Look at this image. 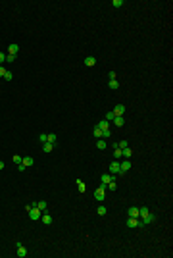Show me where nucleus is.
Wrapping results in <instances>:
<instances>
[{"label":"nucleus","mask_w":173,"mask_h":258,"mask_svg":"<svg viewBox=\"0 0 173 258\" xmlns=\"http://www.w3.org/2000/svg\"><path fill=\"white\" fill-rule=\"evenodd\" d=\"M106 187H108L110 191H115V189H117V183H115V179H112V181L108 183V185H106Z\"/></svg>","instance_id":"25"},{"label":"nucleus","mask_w":173,"mask_h":258,"mask_svg":"<svg viewBox=\"0 0 173 258\" xmlns=\"http://www.w3.org/2000/svg\"><path fill=\"white\" fill-rule=\"evenodd\" d=\"M77 189H79V193H85V191H87V185H85V181L77 179Z\"/></svg>","instance_id":"19"},{"label":"nucleus","mask_w":173,"mask_h":258,"mask_svg":"<svg viewBox=\"0 0 173 258\" xmlns=\"http://www.w3.org/2000/svg\"><path fill=\"white\" fill-rule=\"evenodd\" d=\"M117 175H112V174H104V175H100V181H102V185H108L112 179H115Z\"/></svg>","instance_id":"4"},{"label":"nucleus","mask_w":173,"mask_h":258,"mask_svg":"<svg viewBox=\"0 0 173 258\" xmlns=\"http://www.w3.org/2000/svg\"><path fill=\"white\" fill-rule=\"evenodd\" d=\"M112 4H114V8H121L123 6V0H114Z\"/></svg>","instance_id":"32"},{"label":"nucleus","mask_w":173,"mask_h":258,"mask_svg":"<svg viewBox=\"0 0 173 258\" xmlns=\"http://www.w3.org/2000/svg\"><path fill=\"white\" fill-rule=\"evenodd\" d=\"M37 208L40 210V212H48V204H46V200H40V202H37Z\"/></svg>","instance_id":"14"},{"label":"nucleus","mask_w":173,"mask_h":258,"mask_svg":"<svg viewBox=\"0 0 173 258\" xmlns=\"http://www.w3.org/2000/svg\"><path fill=\"white\" fill-rule=\"evenodd\" d=\"M6 56H8V54H4V52H0V66H2L4 62H6Z\"/></svg>","instance_id":"34"},{"label":"nucleus","mask_w":173,"mask_h":258,"mask_svg":"<svg viewBox=\"0 0 173 258\" xmlns=\"http://www.w3.org/2000/svg\"><path fill=\"white\" fill-rule=\"evenodd\" d=\"M13 60H15V56H12V54H8V56H6V62H8V64H12Z\"/></svg>","instance_id":"35"},{"label":"nucleus","mask_w":173,"mask_h":258,"mask_svg":"<svg viewBox=\"0 0 173 258\" xmlns=\"http://www.w3.org/2000/svg\"><path fill=\"white\" fill-rule=\"evenodd\" d=\"M52 149H54V145H52V143H44V145H42V150H44L46 154L52 152Z\"/></svg>","instance_id":"20"},{"label":"nucleus","mask_w":173,"mask_h":258,"mask_svg":"<svg viewBox=\"0 0 173 258\" xmlns=\"http://www.w3.org/2000/svg\"><path fill=\"white\" fill-rule=\"evenodd\" d=\"M92 135H94V139H102V129L96 125V127L92 129Z\"/></svg>","instance_id":"18"},{"label":"nucleus","mask_w":173,"mask_h":258,"mask_svg":"<svg viewBox=\"0 0 173 258\" xmlns=\"http://www.w3.org/2000/svg\"><path fill=\"white\" fill-rule=\"evenodd\" d=\"M4 79H6V81H12V79H13L12 71H8V70H6V73H4Z\"/></svg>","instance_id":"30"},{"label":"nucleus","mask_w":173,"mask_h":258,"mask_svg":"<svg viewBox=\"0 0 173 258\" xmlns=\"http://www.w3.org/2000/svg\"><path fill=\"white\" fill-rule=\"evenodd\" d=\"M129 218H139V208H137V206L129 208Z\"/></svg>","instance_id":"17"},{"label":"nucleus","mask_w":173,"mask_h":258,"mask_svg":"<svg viewBox=\"0 0 173 258\" xmlns=\"http://www.w3.org/2000/svg\"><path fill=\"white\" fill-rule=\"evenodd\" d=\"M27 212H29V218H31V220H35V222H37V220H40V216H42V212H40V210H38L37 206H35V208H29Z\"/></svg>","instance_id":"3"},{"label":"nucleus","mask_w":173,"mask_h":258,"mask_svg":"<svg viewBox=\"0 0 173 258\" xmlns=\"http://www.w3.org/2000/svg\"><path fill=\"white\" fill-rule=\"evenodd\" d=\"M125 147H129V143H127V141H119V143H115V149H125Z\"/></svg>","instance_id":"26"},{"label":"nucleus","mask_w":173,"mask_h":258,"mask_svg":"<svg viewBox=\"0 0 173 258\" xmlns=\"http://www.w3.org/2000/svg\"><path fill=\"white\" fill-rule=\"evenodd\" d=\"M121 156H123V158H127V160H129V158L133 156V150L129 149V147H125V149H121Z\"/></svg>","instance_id":"13"},{"label":"nucleus","mask_w":173,"mask_h":258,"mask_svg":"<svg viewBox=\"0 0 173 258\" xmlns=\"http://www.w3.org/2000/svg\"><path fill=\"white\" fill-rule=\"evenodd\" d=\"M114 118H115L114 112H108V114H106V122H114Z\"/></svg>","instance_id":"28"},{"label":"nucleus","mask_w":173,"mask_h":258,"mask_svg":"<svg viewBox=\"0 0 173 258\" xmlns=\"http://www.w3.org/2000/svg\"><path fill=\"white\" fill-rule=\"evenodd\" d=\"M33 162H35V160H33L31 156H25V158H21V164H23L25 168H31V166H33Z\"/></svg>","instance_id":"11"},{"label":"nucleus","mask_w":173,"mask_h":258,"mask_svg":"<svg viewBox=\"0 0 173 258\" xmlns=\"http://www.w3.org/2000/svg\"><path fill=\"white\" fill-rule=\"evenodd\" d=\"M4 73H6V68H2V66H0V77H4Z\"/></svg>","instance_id":"37"},{"label":"nucleus","mask_w":173,"mask_h":258,"mask_svg":"<svg viewBox=\"0 0 173 258\" xmlns=\"http://www.w3.org/2000/svg\"><path fill=\"white\" fill-rule=\"evenodd\" d=\"M100 129H110V122H106V120H102V122H98L96 123Z\"/></svg>","instance_id":"22"},{"label":"nucleus","mask_w":173,"mask_h":258,"mask_svg":"<svg viewBox=\"0 0 173 258\" xmlns=\"http://www.w3.org/2000/svg\"><path fill=\"white\" fill-rule=\"evenodd\" d=\"M123 123H125L123 116H115L114 118V125H115V127H123Z\"/></svg>","instance_id":"12"},{"label":"nucleus","mask_w":173,"mask_h":258,"mask_svg":"<svg viewBox=\"0 0 173 258\" xmlns=\"http://www.w3.org/2000/svg\"><path fill=\"white\" fill-rule=\"evenodd\" d=\"M94 64H96V58H94V56H87V58H85V66H89V68H92Z\"/></svg>","instance_id":"15"},{"label":"nucleus","mask_w":173,"mask_h":258,"mask_svg":"<svg viewBox=\"0 0 173 258\" xmlns=\"http://www.w3.org/2000/svg\"><path fill=\"white\" fill-rule=\"evenodd\" d=\"M142 222H144V226H146V224H152V222H156V216H154L152 212H148L146 216H144V218H141Z\"/></svg>","instance_id":"8"},{"label":"nucleus","mask_w":173,"mask_h":258,"mask_svg":"<svg viewBox=\"0 0 173 258\" xmlns=\"http://www.w3.org/2000/svg\"><path fill=\"white\" fill-rule=\"evenodd\" d=\"M8 52H10L12 56H18V52H19V46L15 45V43H12V45L8 46Z\"/></svg>","instance_id":"10"},{"label":"nucleus","mask_w":173,"mask_h":258,"mask_svg":"<svg viewBox=\"0 0 173 258\" xmlns=\"http://www.w3.org/2000/svg\"><path fill=\"white\" fill-rule=\"evenodd\" d=\"M46 143H52V145H56V143H58V137L54 135V133H50V135H48V141H46Z\"/></svg>","instance_id":"27"},{"label":"nucleus","mask_w":173,"mask_h":258,"mask_svg":"<svg viewBox=\"0 0 173 258\" xmlns=\"http://www.w3.org/2000/svg\"><path fill=\"white\" fill-rule=\"evenodd\" d=\"M112 137V129H102V139H110Z\"/></svg>","instance_id":"24"},{"label":"nucleus","mask_w":173,"mask_h":258,"mask_svg":"<svg viewBox=\"0 0 173 258\" xmlns=\"http://www.w3.org/2000/svg\"><path fill=\"white\" fill-rule=\"evenodd\" d=\"M112 112H114L115 116H123V114H125V106H123V104H115V108L112 110Z\"/></svg>","instance_id":"7"},{"label":"nucleus","mask_w":173,"mask_h":258,"mask_svg":"<svg viewBox=\"0 0 173 258\" xmlns=\"http://www.w3.org/2000/svg\"><path fill=\"white\" fill-rule=\"evenodd\" d=\"M38 141H40V143H46V141H48V135H46V133H42V135H38Z\"/></svg>","instance_id":"33"},{"label":"nucleus","mask_w":173,"mask_h":258,"mask_svg":"<svg viewBox=\"0 0 173 258\" xmlns=\"http://www.w3.org/2000/svg\"><path fill=\"white\" fill-rule=\"evenodd\" d=\"M108 87H110V89H117V87H119V83H117V79H110V81H108Z\"/></svg>","instance_id":"21"},{"label":"nucleus","mask_w":173,"mask_h":258,"mask_svg":"<svg viewBox=\"0 0 173 258\" xmlns=\"http://www.w3.org/2000/svg\"><path fill=\"white\" fill-rule=\"evenodd\" d=\"M40 222H42V224H46V226H50L54 220H52V216H50L48 212H42V216H40Z\"/></svg>","instance_id":"6"},{"label":"nucleus","mask_w":173,"mask_h":258,"mask_svg":"<svg viewBox=\"0 0 173 258\" xmlns=\"http://www.w3.org/2000/svg\"><path fill=\"white\" fill-rule=\"evenodd\" d=\"M110 174L119 175V162H112V164H110Z\"/></svg>","instance_id":"5"},{"label":"nucleus","mask_w":173,"mask_h":258,"mask_svg":"<svg viewBox=\"0 0 173 258\" xmlns=\"http://www.w3.org/2000/svg\"><path fill=\"white\" fill-rule=\"evenodd\" d=\"M129 170H131V160L125 158L123 162H119V175H123L125 172H129Z\"/></svg>","instance_id":"2"},{"label":"nucleus","mask_w":173,"mask_h":258,"mask_svg":"<svg viewBox=\"0 0 173 258\" xmlns=\"http://www.w3.org/2000/svg\"><path fill=\"white\" fill-rule=\"evenodd\" d=\"M98 214H100V216H106V214H108L106 206H98Z\"/></svg>","instance_id":"31"},{"label":"nucleus","mask_w":173,"mask_h":258,"mask_svg":"<svg viewBox=\"0 0 173 258\" xmlns=\"http://www.w3.org/2000/svg\"><path fill=\"white\" fill-rule=\"evenodd\" d=\"M12 160H13V164L18 166V164H21V156H19V154H13V158H12Z\"/></svg>","instance_id":"29"},{"label":"nucleus","mask_w":173,"mask_h":258,"mask_svg":"<svg viewBox=\"0 0 173 258\" xmlns=\"http://www.w3.org/2000/svg\"><path fill=\"white\" fill-rule=\"evenodd\" d=\"M18 170H19V172H25L27 168H25V166H23V164H18Z\"/></svg>","instance_id":"36"},{"label":"nucleus","mask_w":173,"mask_h":258,"mask_svg":"<svg viewBox=\"0 0 173 258\" xmlns=\"http://www.w3.org/2000/svg\"><path fill=\"white\" fill-rule=\"evenodd\" d=\"M94 199L98 200V202H102V200L106 199V185H102V183H100V187L94 191Z\"/></svg>","instance_id":"1"},{"label":"nucleus","mask_w":173,"mask_h":258,"mask_svg":"<svg viewBox=\"0 0 173 258\" xmlns=\"http://www.w3.org/2000/svg\"><path fill=\"white\" fill-rule=\"evenodd\" d=\"M0 170H4V162L0 160Z\"/></svg>","instance_id":"38"},{"label":"nucleus","mask_w":173,"mask_h":258,"mask_svg":"<svg viewBox=\"0 0 173 258\" xmlns=\"http://www.w3.org/2000/svg\"><path fill=\"white\" fill-rule=\"evenodd\" d=\"M114 158L115 160H121L123 156H121V149H114Z\"/></svg>","instance_id":"23"},{"label":"nucleus","mask_w":173,"mask_h":258,"mask_svg":"<svg viewBox=\"0 0 173 258\" xmlns=\"http://www.w3.org/2000/svg\"><path fill=\"white\" fill-rule=\"evenodd\" d=\"M96 147L100 150H104L106 147H108V143H106V139H96Z\"/></svg>","instance_id":"16"},{"label":"nucleus","mask_w":173,"mask_h":258,"mask_svg":"<svg viewBox=\"0 0 173 258\" xmlns=\"http://www.w3.org/2000/svg\"><path fill=\"white\" fill-rule=\"evenodd\" d=\"M15 249H18V256H19V258H25V256H27V249L23 247V243H21V245H18Z\"/></svg>","instance_id":"9"}]
</instances>
